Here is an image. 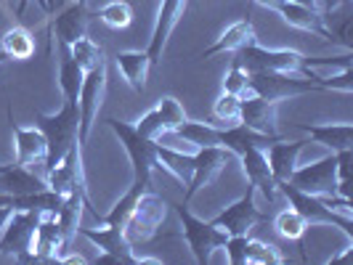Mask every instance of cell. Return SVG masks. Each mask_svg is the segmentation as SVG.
Wrapping results in <instances>:
<instances>
[{"label":"cell","mask_w":353,"mask_h":265,"mask_svg":"<svg viewBox=\"0 0 353 265\" xmlns=\"http://www.w3.org/2000/svg\"><path fill=\"white\" fill-rule=\"evenodd\" d=\"M255 189L248 186V194H242L234 204H229L223 212H218L210 223L215 229H221L226 236H239V233H250L258 223H263L265 215L261 207L255 204Z\"/></svg>","instance_id":"10"},{"label":"cell","mask_w":353,"mask_h":265,"mask_svg":"<svg viewBox=\"0 0 353 265\" xmlns=\"http://www.w3.org/2000/svg\"><path fill=\"white\" fill-rule=\"evenodd\" d=\"M165 215H168V204L162 196L152 194V191H143L139 196L136 207L125 220V236L133 244V249L139 244H146L157 233V229L165 223Z\"/></svg>","instance_id":"7"},{"label":"cell","mask_w":353,"mask_h":265,"mask_svg":"<svg viewBox=\"0 0 353 265\" xmlns=\"http://www.w3.org/2000/svg\"><path fill=\"white\" fill-rule=\"evenodd\" d=\"M231 64H236L248 74L252 72H298L303 64V53L290 51V48H263L252 40L234 51Z\"/></svg>","instance_id":"3"},{"label":"cell","mask_w":353,"mask_h":265,"mask_svg":"<svg viewBox=\"0 0 353 265\" xmlns=\"http://www.w3.org/2000/svg\"><path fill=\"white\" fill-rule=\"evenodd\" d=\"M157 159L162 170H168L181 183H189V176H192V154L170 149V146H159L157 143Z\"/></svg>","instance_id":"31"},{"label":"cell","mask_w":353,"mask_h":265,"mask_svg":"<svg viewBox=\"0 0 353 265\" xmlns=\"http://www.w3.org/2000/svg\"><path fill=\"white\" fill-rule=\"evenodd\" d=\"M282 265L284 257L279 255V249L274 244H265L258 239L248 242V255H245V265Z\"/></svg>","instance_id":"35"},{"label":"cell","mask_w":353,"mask_h":265,"mask_svg":"<svg viewBox=\"0 0 353 265\" xmlns=\"http://www.w3.org/2000/svg\"><path fill=\"white\" fill-rule=\"evenodd\" d=\"M59 263H77V265H85V260H83V257H80V255H61V260H59Z\"/></svg>","instance_id":"40"},{"label":"cell","mask_w":353,"mask_h":265,"mask_svg":"<svg viewBox=\"0 0 353 265\" xmlns=\"http://www.w3.org/2000/svg\"><path fill=\"white\" fill-rule=\"evenodd\" d=\"M173 210H176L178 220H181L183 239H186V244H189V249H192V257H194L199 265L210 263L212 252L223 247L229 236H226L221 229H215L212 223H205V220L194 218V215L189 212V207H186V202L173 204Z\"/></svg>","instance_id":"5"},{"label":"cell","mask_w":353,"mask_h":265,"mask_svg":"<svg viewBox=\"0 0 353 265\" xmlns=\"http://www.w3.org/2000/svg\"><path fill=\"white\" fill-rule=\"evenodd\" d=\"M186 3H189V0H159L157 19H154V30H152L149 45H146V56H149L152 72L162 64L168 37L173 35V30L178 27V21H181L183 11H186Z\"/></svg>","instance_id":"14"},{"label":"cell","mask_w":353,"mask_h":265,"mask_svg":"<svg viewBox=\"0 0 353 265\" xmlns=\"http://www.w3.org/2000/svg\"><path fill=\"white\" fill-rule=\"evenodd\" d=\"M104 125L120 138V143H123L125 151H128V157H130V165H133V183H130V189L139 191V194L149 191V186H152V173L159 167L157 141L141 136V133L136 130V125L123 123V120H117V117H109Z\"/></svg>","instance_id":"2"},{"label":"cell","mask_w":353,"mask_h":265,"mask_svg":"<svg viewBox=\"0 0 353 265\" xmlns=\"http://www.w3.org/2000/svg\"><path fill=\"white\" fill-rule=\"evenodd\" d=\"M255 3H261V6H265V8H271V11H276L282 0H255Z\"/></svg>","instance_id":"41"},{"label":"cell","mask_w":353,"mask_h":265,"mask_svg":"<svg viewBox=\"0 0 353 265\" xmlns=\"http://www.w3.org/2000/svg\"><path fill=\"white\" fill-rule=\"evenodd\" d=\"M276 109H279V101H268L261 96H245L239 106V123L258 133H276Z\"/></svg>","instance_id":"22"},{"label":"cell","mask_w":353,"mask_h":265,"mask_svg":"<svg viewBox=\"0 0 353 265\" xmlns=\"http://www.w3.org/2000/svg\"><path fill=\"white\" fill-rule=\"evenodd\" d=\"M70 53L72 59L80 64V70L88 72L93 70V67H101V64H106V53L101 45H96L90 37H80V40H74L70 45Z\"/></svg>","instance_id":"32"},{"label":"cell","mask_w":353,"mask_h":265,"mask_svg":"<svg viewBox=\"0 0 353 265\" xmlns=\"http://www.w3.org/2000/svg\"><path fill=\"white\" fill-rule=\"evenodd\" d=\"M345 3H351V0H316V8L321 14H330V11H335V8L345 6Z\"/></svg>","instance_id":"38"},{"label":"cell","mask_w":353,"mask_h":265,"mask_svg":"<svg viewBox=\"0 0 353 265\" xmlns=\"http://www.w3.org/2000/svg\"><path fill=\"white\" fill-rule=\"evenodd\" d=\"M290 183L311 196H332L337 194V154L332 151L330 157H321L314 165L295 167Z\"/></svg>","instance_id":"11"},{"label":"cell","mask_w":353,"mask_h":265,"mask_svg":"<svg viewBox=\"0 0 353 265\" xmlns=\"http://www.w3.org/2000/svg\"><path fill=\"white\" fill-rule=\"evenodd\" d=\"M35 127L46 136V143H48V154H46V162H43V167L48 173L51 167L59 165V159L77 143V130H80V106H77V98H64V104H61V109L56 114L37 112Z\"/></svg>","instance_id":"1"},{"label":"cell","mask_w":353,"mask_h":265,"mask_svg":"<svg viewBox=\"0 0 353 265\" xmlns=\"http://www.w3.org/2000/svg\"><path fill=\"white\" fill-rule=\"evenodd\" d=\"M303 133L311 136V141L321 143L332 151H343V149H353V125L351 123H324V125H308L298 123Z\"/></svg>","instance_id":"26"},{"label":"cell","mask_w":353,"mask_h":265,"mask_svg":"<svg viewBox=\"0 0 353 265\" xmlns=\"http://www.w3.org/2000/svg\"><path fill=\"white\" fill-rule=\"evenodd\" d=\"M48 189L46 178L37 176L32 167H24L19 162L0 165V194L6 196H27Z\"/></svg>","instance_id":"18"},{"label":"cell","mask_w":353,"mask_h":265,"mask_svg":"<svg viewBox=\"0 0 353 265\" xmlns=\"http://www.w3.org/2000/svg\"><path fill=\"white\" fill-rule=\"evenodd\" d=\"M3 61H8V56H6V53L0 51V64H3Z\"/></svg>","instance_id":"44"},{"label":"cell","mask_w":353,"mask_h":265,"mask_svg":"<svg viewBox=\"0 0 353 265\" xmlns=\"http://www.w3.org/2000/svg\"><path fill=\"white\" fill-rule=\"evenodd\" d=\"M290 3H298V6H308V8H316V0H290Z\"/></svg>","instance_id":"43"},{"label":"cell","mask_w":353,"mask_h":265,"mask_svg":"<svg viewBox=\"0 0 353 265\" xmlns=\"http://www.w3.org/2000/svg\"><path fill=\"white\" fill-rule=\"evenodd\" d=\"M88 17V3H80V0H72L64 11H59L51 19V32L56 35L59 45H72L74 40L85 35Z\"/></svg>","instance_id":"19"},{"label":"cell","mask_w":353,"mask_h":265,"mask_svg":"<svg viewBox=\"0 0 353 265\" xmlns=\"http://www.w3.org/2000/svg\"><path fill=\"white\" fill-rule=\"evenodd\" d=\"M276 14L295 30H303V32H311V35H319L324 40H332L330 30L324 27V19H321V11L319 8H308V6H298V3H290V0H282Z\"/></svg>","instance_id":"24"},{"label":"cell","mask_w":353,"mask_h":265,"mask_svg":"<svg viewBox=\"0 0 353 265\" xmlns=\"http://www.w3.org/2000/svg\"><path fill=\"white\" fill-rule=\"evenodd\" d=\"M239 106H242V98H239V96H231V93H223V90H221V96H218L215 104H212L210 117H208L205 123H210L212 127H218V130L231 127V125L239 123Z\"/></svg>","instance_id":"30"},{"label":"cell","mask_w":353,"mask_h":265,"mask_svg":"<svg viewBox=\"0 0 353 265\" xmlns=\"http://www.w3.org/2000/svg\"><path fill=\"white\" fill-rule=\"evenodd\" d=\"M27 6H30V0H19V6H17V17H21V14L27 11Z\"/></svg>","instance_id":"42"},{"label":"cell","mask_w":353,"mask_h":265,"mask_svg":"<svg viewBox=\"0 0 353 265\" xmlns=\"http://www.w3.org/2000/svg\"><path fill=\"white\" fill-rule=\"evenodd\" d=\"M279 138H282L279 133H258V130H252V127H248V125L242 123L218 130V143L223 149H229L234 157H239L248 149H263L265 151L271 143H276Z\"/></svg>","instance_id":"17"},{"label":"cell","mask_w":353,"mask_h":265,"mask_svg":"<svg viewBox=\"0 0 353 265\" xmlns=\"http://www.w3.org/2000/svg\"><path fill=\"white\" fill-rule=\"evenodd\" d=\"M274 229H276V233H279L282 239L301 242L303 236H305V231H308V223H305V218H303L295 207H287V210L276 212V218H274Z\"/></svg>","instance_id":"33"},{"label":"cell","mask_w":353,"mask_h":265,"mask_svg":"<svg viewBox=\"0 0 353 265\" xmlns=\"http://www.w3.org/2000/svg\"><path fill=\"white\" fill-rule=\"evenodd\" d=\"M99 19L104 21L106 27H112V30H125L133 21V8L125 0H109V3H104L99 8Z\"/></svg>","instance_id":"34"},{"label":"cell","mask_w":353,"mask_h":265,"mask_svg":"<svg viewBox=\"0 0 353 265\" xmlns=\"http://www.w3.org/2000/svg\"><path fill=\"white\" fill-rule=\"evenodd\" d=\"M305 149V141H284L279 138L276 143H271L265 149V159H268V170H271V178L276 183L282 180H290L292 170L298 167V157Z\"/></svg>","instance_id":"23"},{"label":"cell","mask_w":353,"mask_h":265,"mask_svg":"<svg viewBox=\"0 0 353 265\" xmlns=\"http://www.w3.org/2000/svg\"><path fill=\"white\" fill-rule=\"evenodd\" d=\"M252 40H255V27H252L250 17H242L239 21L229 24L221 35L215 37V43H212L210 48H205V51L199 53V59H212L218 53H234L236 48L248 45Z\"/></svg>","instance_id":"25"},{"label":"cell","mask_w":353,"mask_h":265,"mask_svg":"<svg viewBox=\"0 0 353 265\" xmlns=\"http://www.w3.org/2000/svg\"><path fill=\"white\" fill-rule=\"evenodd\" d=\"M114 64H117V70H120V74L130 88L136 93H146V80H149V72H152L146 51H120L114 56Z\"/></svg>","instance_id":"27"},{"label":"cell","mask_w":353,"mask_h":265,"mask_svg":"<svg viewBox=\"0 0 353 265\" xmlns=\"http://www.w3.org/2000/svg\"><path fill=\"white\" fill-rule=\"evenodd\" d=\"M173 133H176L183 143H189L192 149H202V146H221V143H218V127H212V125L205 123V120H199V123L183 120Z\"/></svg>","instance_id":"29"},{"label":"cell","mask_w":353,"mask_h":265,"mask_svg":"<svg viewBox=\"0 0 353 265\" xmlns=\"http://www.w3.org/2000/svg\"><path fill=\"white\" fill-rule=\"evenodd\" d=\"M234 154L223 146H202L192 154V176H189V183H186V194H183V202L189 204L199 189H205L212 178L218 176L226 165H229Z\"/></svg>","instance_id":"12"},{"label":"cell","mask_w":353,"mask_h":265,"mask_svg":"<svg viewBox=\"0 0 353 265\" xmlns=\"http://www.w3.org/2000/svg\"><path fill=\"white\" fill-rule=\"evenodd\" d=\"M248 233H239V236H229L226 239V257H229L231 265H245V255H248Z\"/></svg>","instance_id":"37"},{"label":"cell","mask_w":353,"mask_h":265,"mask_svg":"<svg viewBox=\"0 0 353 265\" xmlns=\"http://www.w3.org/2000/svg\"><path fill=\"white\" fill-rule=\"evenodd\" d=\"M239 159H242V170H245V176H248L250 186L255 189V194H263L265 202L274 204L279 191H276V180L271 178L268 159H265L263 149H248V151L239 154Z\"/></svg>","instance_id":"20"},{"label":"cell","mask_w":353,"mask_h":265,"mask_svg":"<svg viewBox=\"0 0 353 265\" xmlns=\"http://www.w3.org/2000/svg\"><path fill=\"white\" fill-rule=\"evenodd\" d=\"M324 90L319 83L308 80V77H292V72H252L248 74V96H261L268 101H279L292 98V96H303V93H319Z\"/></svg>","instance_id":"4"},{"label":"cell","mask_w":353,"mask_h":265,"mask_svg":"<svg viewBox=\"0 0 353 265\" xmlns=\"http://www.w3.org/2000/svg\"><path fill=\"white\" fill-rule=\"evenodd\" d=\"M40 215L43 212L14 210V215L6 223V229L0 231V255L24 263L27 255H30V249H32V239H35V229L37 223H40Z\"/></svg>","instance_id":"8"},{"label":"cell","mask_w":353,"mask_h":265,"mask_svg":"<svg viewBox=\"0 0 353 265\" xmlns=\"http://www.w3.org/2000/svg\"><path fill=\"white\" fill-rule=\"evenodd\" d=\"M221 90L245 98V96H248V72L239 70L236 64H231V70L226 72V77H223V83H221Z\"/></svg>","instance_id":"36"},{"label":"cell","mask_w":353,"mask_h":265,"mask_svg":"<svg viewBox=\"0 0 353 265\" xmlns=\"http://www.w3.org/2000/svg\"><path fill=\"white\" fill-rule=\"evenodd\" d=\"M8 120H11V133H14V143H17V159L14 162L24 165V167L43 165L46 154H48L46 136L37 127H21V125H17L14 117H11V112H8Z\"/></svg>","instance_id":"21"},{"label":"cell","mask_w":353,"mask_h":265,"mask_svg":"<svg viewBox=\"0 0 353 265\" xmlns=\"http://www.w3.org/2000/svg\"><path fill=\"white\" fill-rule=\"evenodd\" d=\"M106 88V64L93 67L83 74V85H80V96H77V106H80V130H77V143L85 146L88 136L96 123L99 106H101V96Z\"/></svg>","instance_id":"9"},{"label":"cell","mask_w":353,"mask_h":265,"mask_svg":"<svg viewBox=\"0 0 353 265\" xmlns=\"http://www.w3.org/2000/svg\"><path fill=\"white\" fill-rule=\"evenodd\" d=\"M183 120H186V112H183L181 101L173 98V96H165V98H159L157 104L152 106L141 120L136 123V130H139L141 136H146V138L157 141L162 133L176 130Z\"/></svg>","instance_id":"16"},{"label":"cell","mask_w":353,"mask_h":265,"mask_svg":"<svg viewBox=\"0 0 353 265\" xmlns=\"http://www.w3.org/2000/svg\"><path fill=\"white\" fill-rule=\"evenodd\" d=\"M77 233L93 242L101 252L112 255L117 260V265H141V257L133 252V244L128 242L123 226L104 223L101 229H77Z\"/></svg>","instance_id":"15"},{"label":"cell","mask_w":353,"mask_h":265,"mask_svg":"<svg viewBox=\"0 0 353 265\" xmlns=\"http://www.w3.org/2000/svg\"><path fill=\"white\" fill-rule=\"evenodd\" d=\"M80 151H83L80 143H74L70 151L59 159V165L46 173L48 189L56 191V194H61L64 199L72 194L88 196V191H85V178H83V159H80Z\"/></svg>","instance_id":"13"},{"label":"cell","mask_w":353,"mask_h":265,"mask_svg":"<svg viewBox=\"0 0 353 265\" xmlns=\"http://www.w3.org/2000/svg\"><path fill=\"white\" fill-rule=\"evenodd\" d=\"M276 191H279L282 196H287L290 207H295V210L301 212L308 226H335V229L343 231L348 239H353L351 218H345V215H340V212L330 210L319 196H311V194H305V191H301V189H295L290 180L276 183Z\"/></svg>","instance_id":"6"},{"label":"cell","mask_w":353,"mask_h":265,"mask_svg":"<svg viewBox=\"0 0 353 265\" xmlns=\"http://www.w3.org/2000/svg\"><path fill=\"white\" fill-rule=\"evenodd\" d=\"M11 215H14V210H11L8 204H3V202H0V231L6 229V223H8V218H11Z\"/></svg>","instance_id":"39"},{"label":"cell","mask_w":353,"mask_h":265,"mask_svg":"<svg viewBox=\"0 0 353 265\" xmlns=\"http://www.w3.org/2000/svg\"><path fill=\"white\" fill-rule=\"evenodd\" d=\"M35 35L27 27H11L0 37V51L14 61H27L35 56Z\"/></svg>","instance_id":"28"}]
</instances>
